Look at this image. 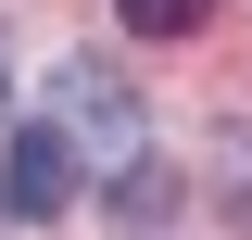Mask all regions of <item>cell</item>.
<instances>
[{"label":"cell","mask_w":252,"mask_h":240,"mask_svg":"<svg viewBox=\"0 0 252 240\" xmlns=\"http://www.w3.org/2000/svg\"><path fill=\"white\" fill-rule=\"evenodd\" d=\"M51 126H63V139H101L114 164H139V152H152V114H139V89H114L101 63H63V76H51Z\"/></svg>","instance_id":"cell-1"},{"label":"cell","mask_w":252,"mask_h":240,"mask_svg":"<svg viewBox=\"0 0 252 240\" xmlns=\"http://www.w3.org/2000/svg\"><path fill=\"white\" fill-rule=\"evenodd\" d=\"M0 202L26 215V228L76 202V139H63L51 114H26V126H13V152H0Z\"/></svg>","instance_id":"cell-2"},{"label":"cell","mask_w":252,"mask_h":240,"mask_svg":"<svg viewBox=\"0 0 252 240\" xmlns=\"http://www.w3.org/2000/svg\"><path fill=\"white\" fill-rule=\"evenodd\" d=\"M101 202H114V228H152V215H177V177L139 152V164H114V190H101Z\"/></svg>","instance_id":"cell-3"},{"label":"cell","mask_w":252,"mask_h":240,"mask_svg":"<svg viewBox=\"0 0 252 240\" xmlns=\"http://www.w3.org/2000/svg\"><path fill=\"white\" fill-rule=\"evenodd\" d=\"M126 38H202V0H114Z\"/></svg>","instance_id":"cell-4"},{"label":"cell","mask_w":252,"mask_h":240,"mask_svg":"<svg viewBox=\"0 0 252 240\" xmlns=\"http://www.w3.org/2000/svg\"><path fill=\"white\" fill-rule=\"evenodd\" d=\"M0 76H13V38H0Z\"/></svg>","instance_id":"cell-5"}]
</instances>
